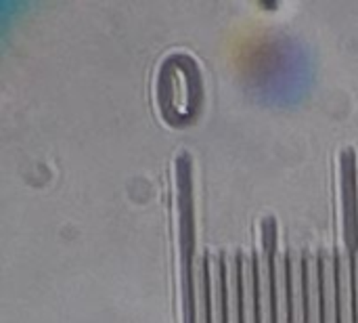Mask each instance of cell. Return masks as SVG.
Returning <instances> with one entry per match:
<instances>
[{"instance_id":"1","label":"cell","mask_w":358,"mask_h":323,"mask_svg":"<svg viewBox=\"0 0 358 323\" xmlns=\"http://www.w3.org/2000/svg\"><path fill=\"white\" fill-rule=\"evenodd\" d=\"M176 168V214H178V254H180V298L182 323H197L195 313V202H193V160L180 151L174 162Z\"/></svg>"},{"instance_id":"2","label":"cell","mask_w":358,"mask_h":323,"mask_svg":"<svg viewBox=\"0 0 358 323\" xmlns=\"http://www.w3.org/2000/svg\"><path fill=\"white\" fill-rule=\"evenodd\" d=\"M201 74L193 57L174 53L164 59L157 74V105L172 126L191 124L201 107Z\"/></svg>"},{"instance_id":"3","label":"cell","mask_w":358,"mask_h":323,"mask_svg":"<svg viewBox=\"0 0 358 323\" xmlns=\"http://www.w3.org/2000/svg\"><path fill=\"white\" fill-rule=\"evenodd\" d=\"M340 181H342V223L344 248L350 265L358 261V170L357 151L352 147L340 153Z\"/></svg>"},{"instance_id":"4","label":"cell","mask_w":358,"mask_h":323,"mask_svg":"<svg viewBox=\"0 0 358 323\" xmlns=\"http://www.w3.org/2000/svg\"><path fill=\"white\" fill-rule=\"evenodd\" d=\"M334 271H336V284H338V311L340 323H357L355 319V296H352V280H350V261L346 259V252H342L338 246L334 248Z\"/></svg>"},{"instance_id":"5","label":"cell","mask_w":358,"mask_h":323,"mask_svg":"<svg viewBox=\"0 0 358 323\" xmlns=\"http://www.w3.org/2000/svg\"><path fill=\"white\" fill-rule=\"evenodd\" d=\"M317 269L321 277V298H323V323H340L338 311V284L334 271V259L325 250L317 252Z\"/></svg>"},{"instance_id":"6","label":"cell","mask_w":358,"mask_h":323,"mask_svg":"<svg viewBox=\"0 0 358 323\" xmlns=\"http://www.w3.org/2000/svg\"><path fill=\"white\" fill-rule=\"evenodd\" d=\"M302 275H304V303H306V323H323V298H321V277L317 265L308 250L300 252Z\"/></svg>"},{"instance_id":"7","label":"cell","mask_w":358,"mask_h":323,"mask_svg":"<svg viewBox=\"0 0 358 323\" xmlns=\"http://www.w3.org/2000/svg\"><path fill=\"white\" fill-rule=\"evenodd\" d=\"M287 265V298H289V323H306V303H304V275L302 256L294 250Z\"/></svg>"},{"instance_id":"8","label":"cell","mask_w":358,"mask_h":323,"mask_svg":"<svg viewBox=\"0 0 358 323\" xmlns=\"http://www.w3.org/2000/svg\"><path fill=\"white\" fill-rule=\"evenodd\" d=\"M260 256L252 250L243 277V323H260Z\"/></svg>"},{"instance_id":"9","label":"cell","mask_w":358,"mask_h":323,"mask_svg":"<svg viewBox=\"0 0 358 323\" xmlns=\"http://www.w3.org/2000/svg\"><path fill=\"white\" fill-rule=\"evenodd\" d=\"M212 267V323H229V267H227V256L218 252L214 259Z\"/></svg>"},{"instance_id":"10","label":"cell","mask_w":358,"mask_h":323,"mask_svg":"<svg viewBox=\"0 0 358 323\" xmlns=\"http://www.w3.org/2000/svg\"><path fill=\"white\" fill-rule=\"evenodd\" d=\"M245 256L235 250L229 267V323H243V277H245Z\"/></svg>"},{"instance_id":"11","label":"cell","mask_w":358,"mask_h":323,"mask_svg":"<svg viewBox=\"0 0 358 323\" xmlns=\"http://www.w3.org/2000/svg\"><path fill=\"white\" fill-rule=\"evenodd\" d=\"M210 254H201L197 261V277H195V313L197 323H212V298H210Z\"/></svg>"}]
</instances>
